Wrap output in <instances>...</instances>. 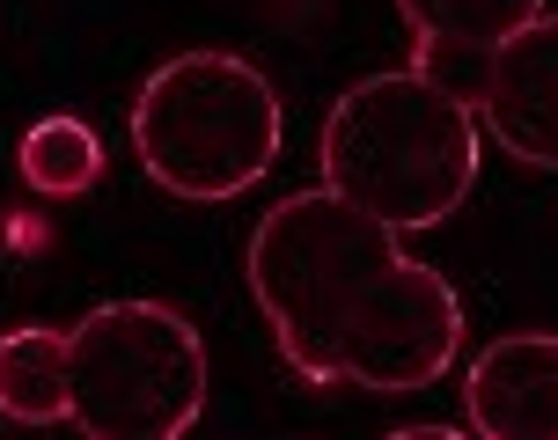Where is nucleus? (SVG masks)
Wrapping results in <instances>:
<instances>
[{
  "instance_id": "1",
  "label": "nucleus",
  "mask_w": 558,
  "mask_h": 440,
  "mask_svg": "<svg viewBox=\"0 0 558 440\" xmlns=\"http://www.w3.org/2000/svg\"><path fill=\"white\" fill-rule=\"evenodd\" d=\"M243 279L279 338V359L308 389L353 382L367 396H412L463 353V294L448 272L418 265L404 228L331 184L287 192L257 220Z\"/></svg>"
},
{
  "instance_id": "4",
  "label": "nucleus",
  "mask_w": 558,
  "mask_h": 440,
  "mask_svg": "<svg viewBox=\"0 0 558 440\" xmlns=\"http://www.w3.org/2000/svg\"><path fill=\"white\" fill-rule=\"evenodd\" d=\"M206 382V338L169 302H96L66 330V426L88 440H184Z\"/></svg>"
},
{
  "instance_id": "10",
  "label": "nucleus",
  "mask_w": 558,
  "mask_h": 440,
  "mask_svg": "<svg viewBox=\"0 0 558 440\" xmlns=\"http://www.w3.org/2000/svg\"><path fill=\"white\" fill-rule=\"evenodd\" d=\"M485 59L493 52H477V45H418V74L426 82H441L448 96H463V103L477 110V88H485Z\"/></svg>"
},
{
  "instance_id": "6",
  "label": "nucleus",
  "mask_w": 558,
  "mask_h": 440,
  "mask_svg": "<svg viewBox=\"0 0 558 440\" xmlns=\"http://www.w3.org/2000/svg\"><path fill=\"white\" fill-rule=\"evenodd\" d=\"M463 433L558 440V330H507L463 367Z\"/></svg>"
},
{
  "instance_id": "9",
  "label": "nucleus",
  "mask_w": 558,
  "mask_h": 440,
  "mask_svg": "<svg viewBox=\"0 0 558 440\" xmlns=\"http://www.w3.org/2000/svg\"><path fill=\"white\" fill-rule=\"evenodd\" d=\"M544 8L551 0H397V15L418 45H477V52H493L500 37L536 23Z\"/></svg>"
},
{
  "instance_id": "3",
  "label": "nucleus",
  "mask_w": 558,
  "mask_h": 440,
  "mask_svg": "<svg viewBox=\"0 0 558 440\" xmlns=\"http://www.w3.org/2000/svg\"><path fill=\"white\" fill-rule=\"evenodd\" d=\"M287 139V110L265 66L243 52H177L162 59L133 96V162L147 184L192 206H221L265 184Z\"/></svg>"
},
{
  "instance_id": "7",
  "label": "nucleus",
  "mask_w": 558,
  "mask_h": 440,
  "mask_svg": "<svg viewBox=\"0 0 558 440\" xmlns=\"http://www.w3.org/2000/svg\"><path fill=\"white\" fill-rule=\"evenodd\" d=\"M0 418L66 426V330H8L0 338Z\"/></svg>"
},
{
  "instance_id": "5",
  "label": "nucleus",
  "mask_w": 558,
  "mask_h": 440,
  "mask_svg": "<svg viewBox=\"0 0 558 440\" xmlns=\"http://www.w3.org/2000/svg\"><path fill=\"white\" fill-rule=\"evenodd\" d=\"M477 125L522 169H558V15L551 8L493 45L485 88H477Z\"/></svg>"
},
{
  "instance_id": "2",
  "label": "nucleus",
  "mask_w": 558,
  "mask_h": 440,
  "mask_svg": "<svg viewBox=\"0 0 558 440\" xmlns=\"http://www.w3.org/2000/svg\"><path fill=\"white\" fill-rule=\"evenodd\" d=\"M316 162L331 192L418 235L471 206L477 169H485V125L463 96L426 82L418 66H390L331 103Z\"/></svg>"
},
{
  "instance_id": "8",
  "label": "nucleus",
  "mask_w": 558,
  "mask_h": 440,
  "mask_svg": "<svg viewBox=\"0 0 558 440\" xmlns=\"http://www.w3.org/2000/svg\"><path fill=\"white\" fill-rule=\"evenodd\" d=\"M15 176H23L37 198H82L104 184V139H96V125H82V118H37L23 133V147H15Z\"/></svg>"
}]
</instances>
